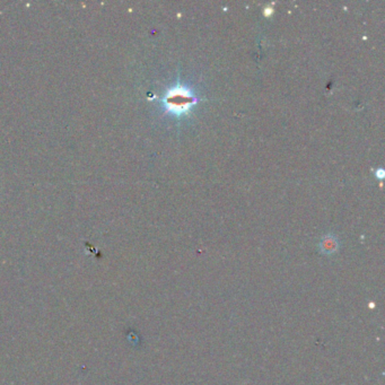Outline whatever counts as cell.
<instances>
[{"mask_svg": "<svg viewBox=\"0 0 385 385\" xmlns=\"http://www.w3.org/2000/svg\"><path fill=\"white\" fill-rule=\"evenodd\" d=\"M197 102L196 97L191 91L184 87H175L167 93V97L164 99V103L167 110L172 113L180 116L189 111L192 104Z\"/></svg>", "mask_w": 385, "mask_h": 385, "instance_id": "6da1fadb", "label": "cell"}]
</instances>
